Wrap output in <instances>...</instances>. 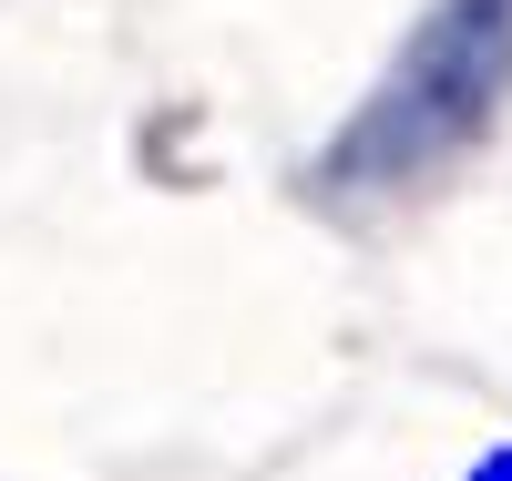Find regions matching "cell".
Returning a JSON list of instances; mask_svg holds the SVG:
<instances>
[{
    "mask_svg": "<svg viewBox=\"0 0 512 481\" xmlns=\"http://www.w3.org/2000/svg\"><path fill=\"white\" fill-rule=\"evenodd\" d=\"M461 481H512V441H492L482 461H461Z\"/></svg>",
    "mask_w": 512,
    "mask_h": 481,
    "instance_id": "6da1fadb",
    "label": "cell"
}]
</instances>
